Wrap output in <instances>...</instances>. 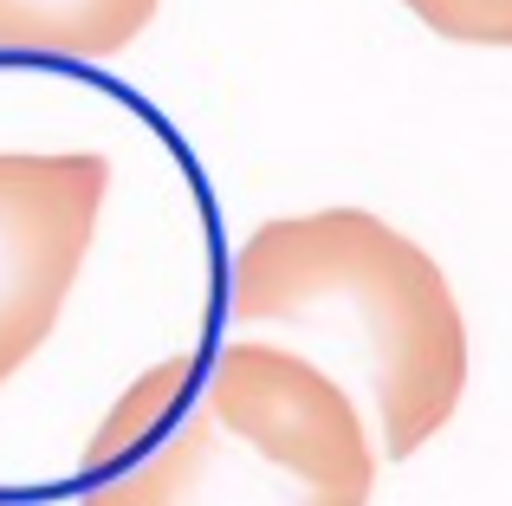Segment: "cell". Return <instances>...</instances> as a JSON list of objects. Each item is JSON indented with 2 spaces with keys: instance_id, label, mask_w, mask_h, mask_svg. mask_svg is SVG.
Masks as SVG:
<instances>
[{
  "instance_id": "obj_1",
  "label": "cell",
  "mask_w": 512,
  "mask_h": 506,
  "mask_svg": "<svg viewBox=\"0 0 512 506\" xmlns=\"http://www.w3.org/2000/svg\"><path fill=\"white\" fill-rule=\"evenodd\" d=\"M227 325L318 370L357 409L376 461H409L467 390V318L448 273L363 208L253 228L234 253Z\"/></svg>"
},
{
  "instance_id": "obj_2",
  "label": "cell",
  "mask_w": 512,
  "mask_h": 506,
  "mask_svg": "<svg viewBox=\"0 0 512 506\" xmlns=\"http://www.w3.org/2000/svg\"><path fill=\"white\" fill-rule=\"evenodd\" d=\"M78 474L85 506H370L376 448L318 370L227 338L143 370Z\"/></svg>"
},
{
  "instance_id": "obj_3",
  "label": "cell",
  "mask_w": 512,
  "mask_h": 506,
  "mask_svg": "<svg viewBox=\"0 0 512 506\" xmlns=\"http://www.w3.org/2000/svg\"><path fill=\"white\" fill-rule=\"evenodd\" d=\"M111 163L91 150H0V390L33 364L72 299Z\"/></svg>"
}]
</instances>
